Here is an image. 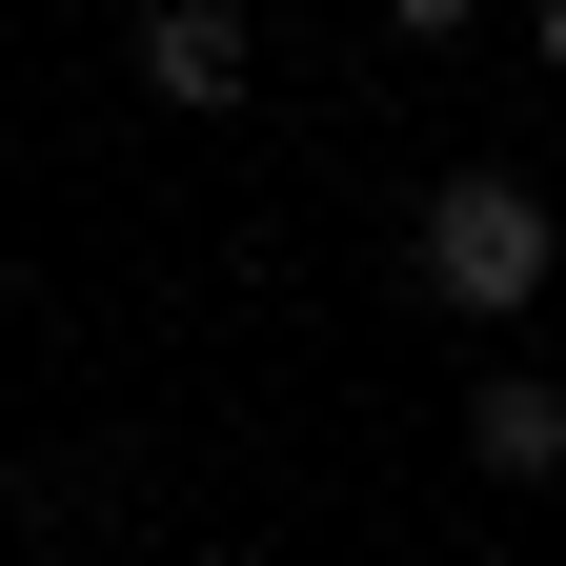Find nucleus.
<instances>
[{
  "label": "nucleus",
  "mask_w": 566,
  "mask_h": 566,
  "mask_svg": "<svg viewBox=\"0 0 566 566\" xmlns=\"http://www.w3.org/2000/svg\"><path fill=\"white\" fill-rule=\"evenodd\" d=\"M424 304H465V324H506V304H546V202H526L506 163H465L446 202H424Z\"/></svg>",
  "instance_id": "f257e3e1"
},
{
  "label": "nucleus",
  "mask_w": 566,
  "mask_h": 566,
  "mask_svg": "<svg viewBox=\"0 0 566 566\" xmlns=\"http://www.w3.org/2000/svg\"><path fill=\"white\" fill-rule=\"evenodd\" d=\"M465 465L566 485V385H546V365H485V385H465Z\"/></svg>",
  "instance_id": "f03ea898"
},
{
  "label": "nucleus",
  "mask_w": 566,
  "mask_h": 566,
  "mask_svg": "<svg viewBox=\"0 0 566 566\" xmlns=\"http://www.w3.org/2000/svg\"><path fill=\"white\" fill-rule=\"evenodd\" d=\"M142 82L163 102H243V0H142Z\"/></svg>",
  "instance_id": "7ed1b4c3"
},
{
  "label": "nucleus",
  "mask_w": 566,
  "mask_h": 566,
  "mask_svg": "<svg viewBox=\"0 0 566 566\" xmlns=\"http://www.w3.org/2000/svg\"><path fill=\"white\" fill-rule=\"evenodd\" d=\"M546 82H566V0H546Z\"/></svg>",
  "instance_id": "20e7f679"
}]
</instances>
